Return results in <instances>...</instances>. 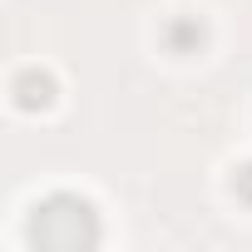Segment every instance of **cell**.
Listing matches in <instances>:
<instances>
[{
  "label": "cell",
  "mask_w": 252,
  "mask_h": 252,
  "mask_svg": "<svg viewBox=\"0 0 252 252\" xmlns=\"http://www.w3.org/2000/svg\"><path fill=\"white\" fill-rule=\"evenodd\" d=\"M30 242L45 252H89L99 247V213L79 193H50L30 213Z\"/></svg>",
  "instance_id": "obj_1"
},
{
  "label": "cell",
  "mask_w": 252,
  "mask_h": 252,
  "mask_svg": "<svg viewBox=\"0 0 252 252\" xmlns=\"http://www.w3.org/2000/svg\"><path fill=\"white\" fill-rule=\"evenodd\" d=\"M10 94H15V104H20L25 114H35V109H50V104H55V79H50L45 69H20L15 84H10Z\"/></svg>",
  "instance_id": "obj_2"
},
{
  "label": "cell",
  "mask_w": 252,
  "mask_h": 252,
  "mask_svg": "<svg viewBox=\"0 0 252 252\" xmlns=\"http://www.w3.org/2000/svg\"><path fill=\"white\" fill-rule=\"evenodd\" d=\"M203 40H208V25H203L198 15H178V20L163 25V45H168L173 55H198Z\"/></svg>",
  "instance_id": "obj_3"
},
{
  "label": "cell",
  "mask_w": 252,
  "mask_h": 252,
  "mask_svg": "<svg viewBox=\"0 0 252 252\" xmlns=\"http://www.w3.org/2000/svg\"><path fill=\"white\" fill-rule=\"evenodd\" d=\"M232 188H237V198H242V203L252 208V163H242V168H237V178H232Z\"/></svg>",
  "instance_id": "obj_4"
}]
</instances>
